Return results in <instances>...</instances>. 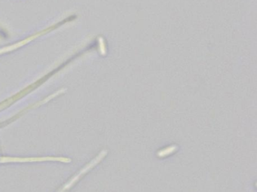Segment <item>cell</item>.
<instances>
[{"instance_id": "6da1fadb", "label": "cell", "mask_w": 257, "mask_h": 192, "mask_svg": "<svg viewBox=\"0 0 257 192\" xmlns=\"http://www.w3.org/2000/svg\"><path fill=\"white\" fill-rule=\"evenodd\" d=\"M55 160L53 158H28V159H23V158H0V162H11V161H42V160Z\"/></svg>"}]
</instances>
